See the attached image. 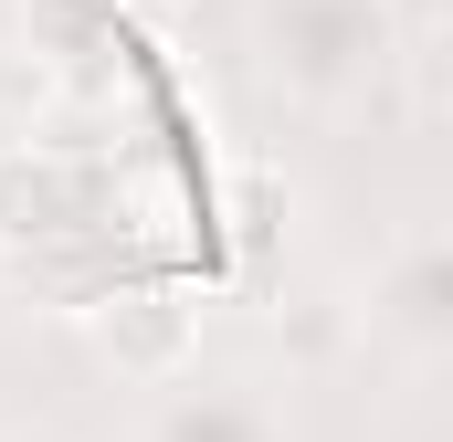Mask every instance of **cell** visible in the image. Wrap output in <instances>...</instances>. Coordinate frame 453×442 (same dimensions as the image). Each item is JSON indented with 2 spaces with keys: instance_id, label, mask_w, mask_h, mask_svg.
<instances>
[{
  "instance_id": "cell-4",
  "label": "cell",
  "mask_w": 453,
  "mask_h": 442,
  "mask_svg": "<svg viewBox=\"0 0 453 442\" xmlns=\"http://www.w3.org/2000/svg\"><path fill=\"white\" fill-rule=\"evenodd\" d=\"M0 442H64L53 422H0Z\"/></svg>"
},
{
  "instance_id": "cell-2",
  "label": "cell",
  "mask_w": 453,
  "mask_h": 442,
  "mask_svg": "<svg viewBox=\"0 0 453 442\" xmlns=\"http://www.w3.org/2000/svg\"><path fill=\"white\" fill-rule=\"evenodd\" d=\"M358 327L401 358H453V221H422L401 232L369 285H358Z\"/></svg>"
},
{
  "instance_id": "cell-3",
  "label": "cell",
  "mask_w": 453,
  "mask_h": 442,
  "mask_svg": "<svg viewBox=\"0 0 453 442\" xmlns=\"http://www.w3.org/2000/svg\"><path fill=\"white\" fill-rule=\"evenodd\" d=\"M127 442H296V411L253 369H169L127 422Z\"/></svg>"
},
{
  "instance_id": "cell-1",
  "label": "cell",
  "mask_w": 453,
  "mask_h": 442,
  "mask_svg": "<svg viewBox=\"0 0 453 442\" xmlns=\"http://www.w3.org/2000/svg\"><path fill=\"white\" fill-rule=\"evenodd\" d=\"M401 11L390 0H253V64L274 95L338 116L401 64Z\"/></svg>"
}]
</instances>
